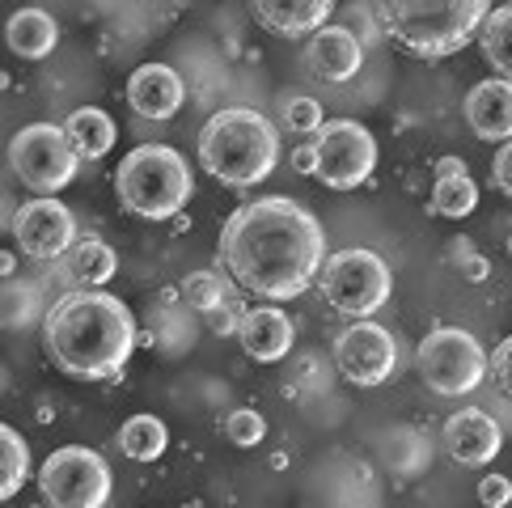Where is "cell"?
<instances>
[{"mask_svg": "<svg viewBox=\"0 0 512 508\" xmlns=\"http://www.w3.org/2000/svg\"><path fill=\"white\" fill-rule=\"evenodd\" d=\"M216 259L246 293L292 301L318 284L326 263V233L309 208L288 195H259L237 208L216 242Z\"/></svg>", "mask_w": 512, "mask_h": 508, "instance_id": "6da1fadb", "label": "cell"}, {"mask_svg": "<svg viewBox=\"0 0 512 508\" xmlns=\"http://www.w3.org/2000/svg\"><path fill=\"white\" fill-rule=\"evenodd\" d=\"M43 352L72 381H111L136 352V318L102 288H72L43 318Z\"/></svg>", "mask_w": 512, "mask_h": 508, "instance_id": "7a4b0ae2", "label": "cell"}, {"mask_svg": "<svg viewBox=\"0 0 512 508\" xmlns=\"http://www.w3.org/2000/svg\"><path fill=\"white\" fill-rule=\"evenodd\" d=\"M280 161V132L263 111L250 106H225L199 127V166L216 183L254 187L276 170Z\"/></svg>", "mask_w": 512, "mask_h": 508, "instance_id": "3957f363", "label": "cell"}, {"mask_svg": "<svg viewBox=\"0 0 512 508\" xmlns=\"http://www.w3.org/2000/svg\"><path fill=\"white\" fill-rule=\"evenodd\" d=\"M115 195L140 221H174L191 204L195 178L187 157L170 149V144H140V149H132L119 161Z\"/></svg>", "mask_w": 512, "mask_h": 508, "instance_id": "277c9868", "label": "cell"}, {"mask_svg": "<svg viewBox=\"0 0 512 508\" xmlns=\"http://www.w3.org/2000/svg\"><path fill=\"white\" fill-rule=\"evenodd\" d=\"M491 13L487 0H457V5H386L381 22L386 34L419 60H441L462 51L479 34L483 17Z\"/></svg>", "mask_w": 512, "mask_h": 508, "instance_id": "5b68a950", "label": "cell"}, {"mask_svg": "<svg viewBox=\"0 0 512 508\" xmlns=\"http://www.w3.org/2000/svg\"><path fill=\"white\" fill-rule=\"evenodd\" d=\"M318 288L326 305H335L343 318H373L381 305L390 301L394 293V276L381 254L352 246V250H339V254H326V263L318 271Z\"/></svg>", "mask_w": 512, "mask_h": 508, "instance_id": "8992f818", "label": "cell"}, {"mask_svg": "<svg viewBox=\"0 0 512 508\" xmlns=\"http://www.w3.org/2000/svg\"><path fill=\"white\" fill-rule=\"evenodd\" d=\"M415 373L424 377V386L436 394H470L487 377V352L462 326H436L419 339L415 348Z\"/></svg>", "mask_w": 512, "mask_h": 508, "instance_id": "52a82bcc", "label": "cell"}, {"mask_svg": "<svg viewBox=\"0 0 512 508\" xmlns=\"http://www.w3.org/2000/svg\"><path fill=\"white\" fill-rule=\"evenodd\" d=\"M77 166L81 157L72 153L64 127L56 123H30L9 140V170L17 174V183L39 195L64 191L77 178Z\"/></svg>", "mask_w": 512, "mask_h": 508, "instance_id": "ba28073f", "label": "cell"}, {"mask_svg": "<svg viewBox=\"0 0 512 508\" xmlns=\"http://www.w3.org/2000/svg\"><path fill=\"white\" fill-rule=\"evenodd\" d=\"M39 492L51 508H102L111 500V466L98 449L64 445L39 466Z\"/></svg>", "mask_w": 512, "mask_h": 508, "instance_id": "9c48e42d", "label": "cell"}, {"mask_svg": "<svg viewBox=\"0 0 512 508\" xmlns=\"http://www.w3.org/2000/svg\"><path fill=\"white\" fill-rule=\"evenodd\" d=\"M314 153H318V178L335 191H352L369 183L377 166V140L356 119H326L314 136Z\"/></svg>", "mask_w": 512, "mask_h": 508, "instance_id": "30bf717a", "label": "cell"}, {"mask_svg": "<svg viewBox=\"0 0 512 508\" xmlns=\"http://www.w3.org/2000/svg\"><path fill=\"white\" fill-rule=\"evenodd\" d=\"M335 360L339 373L352 381V386H381L390 381L398 369V339L377 322H352L347 331H339L335 339Z\"/></svg>", "mask_w": 512, "mask_h": 508, "instance_id": "8fae6325", "label": "cell"}, {"mask_svg": "<svg viewBox=\"0 0 512 508\" xmlns=\"http://www.w3.org/2000/svg\"><path fill=\"white\" fill-rule=\"evenodd\" d=\"M13 238H17V250H22L26 259L51 263V259H64L72 250L77 221H72V212L56 195H39L13 212Z\"/></svg>", "mask_w": 512, "mask_h": 508, "instance_id": "7c38bea8", "label": "cell"}, {"mask_svg": "<svg viewBox=\"0 0 512 508\" xmlns=\"http://www.w3.org/2000/svg\"><path fill=\"white\" fill-rule=\"evenodd\" d=\"M500 445H504L500 424L479 407H462V411H453L445 420V449H449L453 462L487 466L500 453Z\"/></svg>", "mask_w": 512, "mask_h": 508, "instance_id": "4fadbf2b", "label": "cell"}, {"mask_svg": "<svg viewBox=\"0 0 512 508\" xmlns=\"http://www.w3.org/2000/svg\"><path fill=\"white\" fill-rule=\"evenodd\" d=\"M237 339H242V352L250 360L276 365V360H284L292 352L297 331H292V318L284 310H276V305H254V310H246L242 322H237Z\"/></svg>", "mask_w": 512, "mask_h": 508, "instance_id": "5bb4252c", "label": "cell"}, {"mask_svg": "<svg viewBox=\"0 0 512 508\" xmlns=\"http://www.w3.org/2000/svg\"><path fill=\"white\" fill-rule=\"evenodd\" d=\"M182 77L170 64H140L132 77H127V106L140 119H170L182 106Z\"/></svg>", "mask_w": 512, "mask_h": 508, "instance_id": "9a60e30c", "label": "cell"}, {"mask_svg": "<svg viewBox=\"0 0 512 508\" xmlns=\"http://www.w3.org/2000/svg\"><path fill=\"white\" fill-rule=\"evenodd\" d=\"M305 64L322 81H352L364 64V47L347 26H322L318 34H309Z\"/></svg>", "mask_w": 512, "mask_h": 508, "instance_id": "2e32d148", "label": "cell"}, {"mask_svg": "<svg viewBox=\"0 0 512 508\" xmlns=\"http://www.w3.org/2000/svg\"><path fill=\"white\" fill-rule=\"evenodd\" d=\"M466 123L479 140L508 144L512 140V81L487 77L466 94Z\"/></svg>", "mask_w": 512, "mask_h": 508, "instance_id": "e0dca14e", "label": "cell"}, {"mask_svg": "<svg viewBox=\"0 0 512 508\" xmlns=\"http://www.w3.org/2000/svg\"><path fill=\"white\" fill-rule=\"evenodd\" d=\"M250 13L280 39H301V34H318L322 26H331L335 5L331 0H284V5L280 0H254Z\"/></svg>", "mask_w": 512, "mask_h": 508, "instance_id": "ac0fdd59", "label": "cell"}, {"mask_svg": "<svg viewBox=\"0 0 512 508\" xmlns=\"http://www.w3.org/2000/svg\"><path fill=\"white\" fill-rule=\"evenodd\" d=\"M5 43L13 56H22V60H43L56 51L60 43V26H56V17L43 13V9H17L9 22H5Z\"/></svg>", "mask_w": 512, "mask_h": 508, "instance_id": "d6986e66", "label": "cell"}, {"mask_svg": "<svg viewBox=\"0 0 512 508\" xmlns=\"http://www.w3.org/2000/svg\"><path fill=\"white\" fill-rule=\"evenodd\" d=\"M64 136L72 144V153L81 161H98L115 149V119L98 111V106H81V111H72L68 123H64Z\"/></svg>", "mask_w": 512, "mask_h": 508, "instance_id": "ffe728a7", "label": "cell"}, {"mask_svg": "<svg viewBox=\"0 0 512 508\" xmlns=\"http://www.w3.org/2000/svg\"><path fill=\"white\" fill-rule=\"evenodd\" d=\"M474 39L483 47V60L500 72V81H512V5L491 9Z\"/></svg>", "mask_w": 512, "mask_h": 508, "instance_id": "44dd1931", "label": "cell"}, {"mask_svg": "<svg viewBox=\"0 0 512 508\" xmlns=\"http://www.w3.org/2000/svg\"><path fill=\"white\" fill-rule=\"evenodd\" d=\"M132 462H157L170 445V432L157 415H132L123 428H119V441H115Z\"/></svg>", "mask_w": 512, "mask_h": 508, "instance_id": "7402d4cb", "label": "cell"}, {"mask_svg": "<svg viewBox=\"0 0 512 508\" xmlns=\"http://www.w3.org/2000/svg\"><path fill=\"white\" fill-rule=\"evenodd\" d=\"M115 271H119L115 250L106 242H98V238L72 246V254H68V276L77 280V288H102L106 280L115 276Z\"/></svg>", "mask_w": 512, "mask_h": 508, "instance_id": "603a6c76", "label": "cell"}, {"mask_svg": "<svg viewBox=\"0 0 512 508\" xmlns=\"http://www.w3.org/2000/svg\"><path fill=\"white\" fill-rule=\"evenodd\" d=\"M26 479H30V445L22 441L17 428L0 424V500H13Z\"/></svg>", "mask_w": 512, "mask_h": 508, "instance_id": "cb8c5ba5", "label": "cell"}, {"mask_svg": "<svg viewBox=\"0 0 512 508\" xmlns=\"http://www.w3.org/2000/svg\"><path fill=\"white\" fill-rule=\"evenodd\" d=\"M479 208V187H474L470 174H457V178H441L432 187V212L436 216H449V221H462Z\"/></svg>", "mask_w": 512, "mask_h": 508, "instance_id": "d4e9b609", "label": "cell"}, {"mask_svg": "<svg viewBox=\"0 0 512 508\" xmlns=\"http://www.w3.org/2000/svg\"><path fill=\"white\" fill-rule=\"evenodd\" d=\"M225 437L237 449H254V445H263V437H267V420L259 411H250V407H237V411H229V420H225Z\"/></svg>", "mask_w": 512, "mask_h": 508, "instance_id": "484cf974", "label": "cell"}, {"mask_svg": "<svg viewBox=\"0 0 512 508\" xmlns=\"http://www.w3.org/2000/svg\"><path fill=\"white\" fill-rule=\"evenodd\" d=\"M187 297H191V305L199 314H208V310H216V305H225L233 293L225 288V280L216 276V271H195V276L187 280Z\"/></svg>", "mask_w": 512, "mask_h": 508, "instance_id": "4316f807", "label": "cell"}, {"mask_svg": "<svg viewBox=\"0 0 512 508\" xmlns=\"http://www.w3.org/2000/svg\"><path fill=\"white\" fill-rule=\"evenodd\" d=\"M284 123L292 127V132H314L318 136V127L326 123L322 119V102H314V98H288L284 102Z\"/></svg>", "mask_w": 512, "mask_h": 508, "instance_id": "83f0119b", "label": "cell"}, {"mask_svg": "<svg viewBox=\"0 0 512 508\" xmlns=\"http://www.w3.org/2000/svg\"><path fill=\"white\" fill-rule=\"evenodd\" d=\"M487 377L496 381V386L512 398V335H508V339H500V348L487 356Z\"/></svg>", "mask_w": 512, "mask_h": 508, "instance_id": "f1b7e54d", "label": "cell"}, {"mask_svg": "<svg viewBox=\"0 0 512 508\" xmlns=\"http://www.w3.org/2000/svg\"><path fill=\"white\" fill-rule=\"evenodd\" d=\"M242 305H237V297H229L225 305H216V310H208L204 318H208V326L216 335H237V322H242Z\"/></svg>", "mask_w": 512, "mask_h": 508, "instance_id": "f546056e", "label": "cell"}, {"mask_svg": "<svg viewBox=\"0 0 512 508\" xmlns=\"http://www.w3.org/2000/svg\"><path fill=\"white\" fill-rule=\"evenodd\" d=\"M479 500H483V508H504V504L512 500V483H508L504 475H483Z\"/></svg>", "mask_w": 512, "mask_h": 508, "instance_id": "4dcf8cb0", "label": "cell"}, {"mask_svg": "<svg viewBox=\"0 0 512 508\" xmlns=\"http://www.w3.org/2000/svg\"><path fill=\"white\" fill-rule=\"evenodd\" d=\"M491 183H496V187L512 199V140H508V144H500L496 161H491Z\"/></svg>", "mask_w": 512, "mask_h": 508, "instance_id": "1f68e13d", "label": "cell"}, {"mask_svg": "<svg viewBox=\"0 0 512 508\" xmlns=\"http://www.w3.org/2000/svg\"><path fill=\"white\" fill-rule=\"evenodd\" d=\"M457 254H462V276L466 280H474V284H479V280H487V259H483V254H470V246L462 242V246H453V259H457Z\"/></svg>", "mask_w": 512, "mask_h": 508, "instance_id": "d6a6232c", "label": "cell"}, {"mask_svg": "<svg viewBox=\"0 0 512 508\" xmlns=\"http://www.w3.org/2000/svg\"><path fill=\"white\" fill-rule=\"evenodd\" d=\"M292 170H297V174H318V153H314V140L301 144V149L292 153Z\"/></svg>", "mask_w": 512, "mask_h": 508, "instance_id": "836d02e7", "label": "cell"}, {"mask_svg": "<svg viewBox=\"0 0 512 508\" xmlns=\"http://www.w3.org/2000/svg\"><path fill=\"white\" fill-rule=\"evenodd\" d=\"M432 174H436V183H441V178H457V174H466V161L462 157H441L432 166Z\"/></svg>", "mask_w": 512, "mask_h": 508, "instance_id": "e575fe53", "label": "cell"}, {"mask_svg": "<svg viewBox=\"0 0 512 508\" xmlns=\"http://www.w3.org/2000/svg\"><path fill=\"white\" fill-rule=\"evenodd\" d=\"M0 276H13V254H0Z\"/></svg>", "mask_w": 512, "mask_h": 508, "instance_id": "d590c367", "label": "cell"}, {"mask_svg": "<svg viewBox=\"0 0 512 508\" xmlns=\"http://www.w3.org/2000/svg\"><path fill=\"white\" fill-rule=\"evenodd\" d=\"M508 254H512V233H508Z\"/></svg>", "mask_w": 512, "mask_h": 508, "instance_id": "8d00e7d4", "label": "cell"}]
</instances>
